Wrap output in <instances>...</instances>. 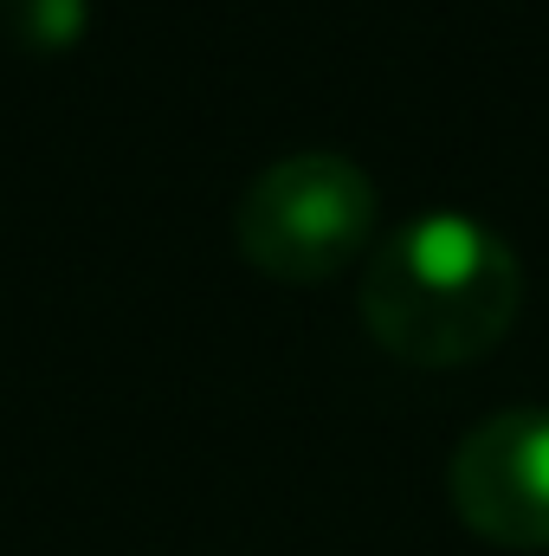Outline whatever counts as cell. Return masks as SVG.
I'll list each match as a JSON object with an SVG mask.
<instances>
[{
  "label": "cell",
  "mask_w": 549,
  "mask_h": 556,
  "mask_svg": "<svg viewBox=\"0 0 549 556\" xmlns=\"http://www.w3.org/2000/svg\"><path fill=\"white\" fill-rule=\"evenodd\" d=\"M446 492L459 518L511 551L549 544V408L485 415L446 466Z\"/></svg>",
  "instance_id": "cell-3"
},
{
  "label": "cell",
  "mask_w": 549,
  "mask_h": 556,
  "mask_svg": "<svg viewBox=\"0 0 549 556\" xmlns=\"http://www.w3.org/2000/svg\"><path fill=\"white\" fill-rule=\"evenodd\" d=\"M524 304V266L498 227L459 207L401 220L362 273V324L420 369H452L505 343Z\"/></svg>",
  "instance_id": "cell-1"
},
{
  "label": "cell",
  "mask_w": 549,
  "mask_h": 556,
  "mask_svg": "<svg viewBox=\"0 0 549 556\" xmlns=\"http://www.w3.org/2000/svg\"><path fill=\"white\" fill-rule=\"evenodd\" d=\"M0 26L26 52H65L91 26V0H0Z\"/></svg>",
  "instance_id": "cell-4"
},
{
  "label": "cell",
  "mask_w": 549,
  "mask_h": 556,
  "mask_svg": "<svg viewBox=\"0 0 549 556\" xmlns=\"http://www.w3.org/2000/svg\"><path fill=\"white\" fill-rule=\"evenodd\" d=\"M375 181L362 162L304 149L266 162L240 207H233V240L240 253L278 285H323L336 278L375 233Z\"/></svg>",
  "instance_id": "cell-2"
}]
</instances>
